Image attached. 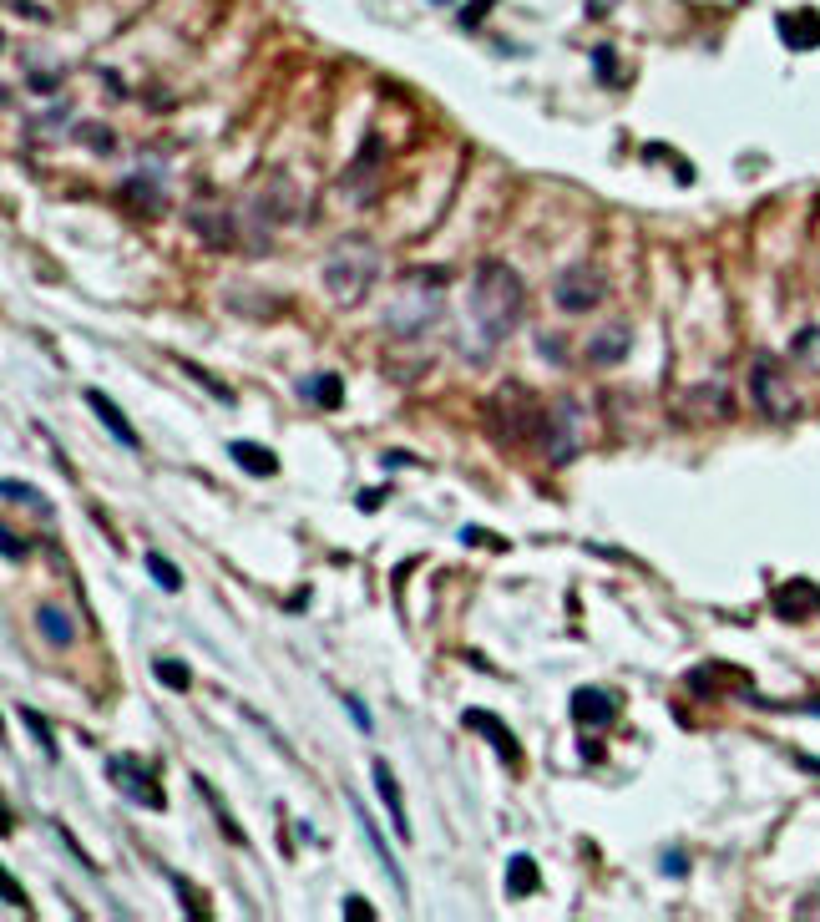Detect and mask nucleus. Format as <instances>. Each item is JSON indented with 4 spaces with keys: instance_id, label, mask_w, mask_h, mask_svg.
I'll return each instance as SVG.
<instances>
[{
    "instance_id": "f257e3e1",
    "label": "nucleus",
    "mask_w": 820,
    "mask_h": 922,
    "mask_svg": "<svg viewBox=\"0 0 820 922\" xmlns=\"http://www.w3.org/2000/svg\"><path fill=\"white\" fill-rule=\"evenodd\" d=\"M471 325L481 330V340H486V350H497L512 330H517V320H522V279H517V269L512 264H502V259H481L476 264V274H471Z\"/></svg>"
},
{
    "instance_id": "f03ea898",
    "label": "nucleus",
    "mask_w": 820,
    "mask_h": 922,
    "mask_svg": "<svg viewBox=\"0 0 820 922\" xmlns=\"http://www.w3.org/2000/svg\"><path fill=\"white\" fill-rule=\"evenodd\" d=\"M380 279V249L370 239H340L324 259V289L335 304H360Z\"/></svg>"
},
{
    "instance_id": "7ed1b4c3",
    "label": "nucleus",
    "mask_w": 820,
    "mask_h": 922,
    "mask_svg": "<svg viewBox=\"0 0 820 922\" xmlns=\"http://www.w3.org/2000/svg\"><path fill=\"white\" fill-rule=\"evenodd\" d=\"M441 284H446V274H436V269H410L400 279V294L385 310L390 335H421L441 315Z\"/></svg>"
},
{
    "instance_id": "20e7f679",
    "label": "nucleus",
    "mask_w": 820,
    "mask_h": 922,
    "mask_svg": "<svg viewBox=\"0 0 820 922\" xmlns=\"http://www.w3.org/2000/svg\"><path fill=\"white\" fill-rule=\"evenodd\" d=\"M750 391H755L760 416H770V421H795V416L805 411V401H800V391H795V380L785 375V365H780L775 355H755V365H750Z\"/></svg>"
},
{
    "instance_id": "39448f33",
    "label": "nucleus",
    "mask_w": 820,
    "mask_h": 922,
    "mask_svg": "<svg viewBox=\"0 0 820 922\" xmlns=\"http://www.w3.org/2000/svg\"><path fill=\"white\" fill-rule=\"evenodd\" d=\"M107 776H112V786L132 801V806H147V811H162L168 806V796H162V786H157V765H147L142 755H112L107 760Z\"/></svg>"
},
{
    "instance_id": "423d86ee",
    "label": "nucleus",
    "mask_w": 820,
    "mask_h": 922,
    "mask_svg": "<svg viewBox=\"0 0 820 922\" xmlns=\"http://www.w3.org/2000/svg\"><path fill=\"white\" fill-rule=\"evenodd\" d=\"M552 299H557V310H567V315H588V310H598V299H603V274L593 264H567L557 274V284H552Z\"/></svg>"
},
{
    "instance_id": "0eeeda50",
    "label": "nucleus",
    "mask_w": 820,
    "mask_h": 922,
    "mask_svg": "<svg viewBox=\"0 0 820 922\" xmlns=\"http://www.w3.org/2000/svg\"><path fill=\"white\" fill-rule=\"evenodd\" d=\"M380 163H385V142L370 132V137H365V147H360V158H355V163H350V173H345V193H350L355 203H370V198L380 193V178H385V173H380Z\"/></svg>"
},
{
    "instance_id": "6e6552de",
    "label": "nucleus",
    "mask_w": 820,
    "mask_h": 922,
    "mask_svg": "<svg viewBox=\"0 0 820 922\" xmlns=\"http://www.w3.org/2000/svg\"><path fill=\"white\" fill-rule=\"evenodd\" d=\"M572 720H578V730H608L618 720V695L613 689H578L572 695Z\"/></svg>"
},
{
    "instance_id": "1a4fd4ad",
    "label": "nucleus",
    "mask_w": 820,
    "mask_h": 922,
    "mask_svg": "<svg viewBox=\"0 0 820 922\" xmlns=\"http://www.w3.org/2000/svg\"><path fill=\"white\" fill-rule=\"evenodd\" d=\"M461 725H466V730H481V735L491 740V750H497V755L512 765V771H522V750H517L512 730H507L497 715H491V710H466V715H461Z\"/></svg>"
},
{
    "instance_id": "9d476101",
    "label": "nucleus",
    "mask_w": 820,
    "mask_h": 922,
    "mask_svg": "<svg viewBox=\"0 0 820 922\" xmlns=\"http://www.w3.org/2000/svg\"><path fill=\"white\" fill-rule=\"evenodd\" d=\"M815 608H820V588L810 578H790L785 588H775V613H780V619L800 624V619H810Z\"/></svg>"
},
{
    "instance_id": "9b49d317",
    "label": "nucleus",
    "mask_w": 820,
    "mask_h": 922,
    "mask_svg": "<svg viewBox=\"0 0 820 922\" xmlns=\"http://www.w3.org/2000/svg\"><path fill=\"white\" fill-rule=\"evenodd\" d=\"M775 31L790 51H815L820 46V11H785L775 21Z\"/></svg>"
},
{
    "instance_id": "f8f14e48",
    "label": "nucleus",
    "mask_w": 820,
    "mask_h": 922,
    "mask_svg": "<svg viewBox=\"0 0 820 922\" xmlns=\"http://www.w3.org/2000/svg\"><path fill=\"white\" fill-rule=\"evenodd\" d=\"M87 406L97 411V421H102V426L112 431V441H117V446H127V451H137V446H142V436H137V431L127 426L122 406H117V401H112L107 391H87Z\"/></svg>"
},
{
    "instance_id": "ddd939ff",
    "label": "nucleus",
    "mask_w": 820,
    "mask_h": 922,
    "mask_svg": "<svg viewBox=\"0 0 820 922\" xmlns=\"http://www.w3.org/2000/svg\"><path fill=\"white\" fill-rule=\"evenodd\" d=\"M370 776H375V791H380V801H385V811H390V826H395V836H400V841H410V821H405V801H400L395 771H390L385 760H375V765H370Z\"/></svg>"
},
{
    "instance_id": "4468645a",
    "label": "nucleus",
    "mask_w": 820,
    "mask_h": 922,
    "mask_svg": "<svg viewBox=\"0 0 820 922\" xmlns=\"http://www.w3.org/2000/svg\"><path fill=\"white\" fill-rule=\"evenodd\" d=\"M350 806H355V821H360V831L370 836V852L380 857L385 877L395 882V892H400V897H410V887H405V877H400V867H395V857H390V847H385V836H380V826H375V821H370V811H365V806L355 801V791H350Z\"/></svg>"
},
{
    "instance_id": "2eb2a0df",
    "label": "nucleus",
    "mask_w": 820,
    "mask_h": 922,
    "mask_svg": "<svg viewBox=\"0 0 820 922\" xmlns=\"http://www.w3.org/2000/svg\"><path fill=\"white\" fill-rule=\"evenodd\" d=\"M36 629H41V639H46L51 649H71V639H76L71 613L56 608V603H41V608H36Z\"/></svg>"
},
{
    "instance_id": "dca6fc26",
    "label": "nucleus",
    "mask_w": 820,
    "mask_h": 922,
    "mask_svg": "<svg viewBox=\"0 0 820 922\" xmlns=\"http://www.w3.org/2000/svg\"><path fill=\"white\" fill-rule=\"evenodd\" d=\"M228 456H233L249 477H274V472H279V456H274L269 446H259V441H228Z\"/></svg>"
},
{
    "instance_id": "f3484780",
    "label": "nucleus",
    "mask_w": 820,
    "mask_h": 922,
    "mask_svg": "<svg viewBox=\"0 0 820 922\" xmlns=\"http://www.w3.org/2000/svg\"><path fill=\"white\" fill-rule=\"evenodd\" d=\"M299 396H304V401H314V406H324V411H340L345 386H340V375H335V370H319L314 380H299Z\"/></svg>"
},
{
    "instance_id": "a211bd4d",
    "label": "nucleus",
    "mask_w": 820,
    "mask_h": 922,
    "mask_svg": "<svg viewBox=\"0 0 820 922\" xmlns=\"http://www.w3.org/2000/svg\"><path fill=\"white\" fill-rule=\"evenodd\" d=\"M628 345H633V335H628L623 325H613V330H603V335L588 340V355H593L598 365H618V360L628 355Z\"/></svg>"
},
{
    "instance_id": "6ab92c4d",
    "label": "nucleus",
    "mask_w": 820,
    "mask_h": 922,
    "mask_svg": "<svg viewBox=\"0 0 820 922\" xmlns=\"http://www.w3.org/2000/svg\"><path fill=\"white\" fill-rule=\"evenodd\" d=\"M537 887H542L537 862L532 857H512V867H507V897H532Z\"/></svg>"
},
{
    "instance_id": "aec40b11",
    "label": "nucleus",
    "mask_w": 820,
    "mask_h": 922,
    "mask_svg": "<svg viewBox=\"0 0 820 922\" xmlns=\"http://www.w3.org/2000/svg\"><path fill=\"white\" fill-rule=\"evenodd\" d=\"M193 786H198V791H203V801L213 806V816H218V831H223L228 841H238V847H243V841H249V836H243V826H233V816L223 811V801H218V791H213V786H208L203 776H193Z\"/></svg>"
},
{
    "instance_id": "412c9836",
    "label": "nucleus",
    "mask_w": 820,
    "mask_h": 922,
    "mask_svg": "<svg viewBox=\"0 0 820 922\" xmlns=\"http://www.w3.org/2000/svg\"><path fill=\"white\" fill-rule=\"evenodd\" d=\"M147 573L157 578V588H162V593H178V588H183L178 563H173V558H162V553H147Z\"/></svg>"
},
{
    "instance_id": "4be33fe9",
    "label": "nucleus",
    "mask_w": 820,
    "mask_h": 922,
    "mask_svg": "<svg viewBox=\"0 0 820 922\" xmlns=\"http://www.w3.org/2000/svg\"><path fill=\"white\" fill-rule=\"evenodd\" d=\"M0 492H6V502H16V507H36L41 517H51V502H46V497H41L36 487L16 482V477H6V487H0Z\"/></svg>"
},
{
    "instance_id": "5701e85b",
    "label": "nucleus",
    "mask_w": 820,
    "mask_h": 922,
    "mask_svg": "<svg viewBox=\"0 0 820 922\" xmlns=\"http://www.w3.org/2000/svg\"><path fill=\"white\" fill-rule=\"evenodd\" d=\"M152 674L168 684V689H178V695H183V689H193V674H188V664H178V659H152Z\"/></svg>"
},
{
    "instance_id": "b1692460",
    "label": "nucleus",
    "mask_w": 820,
    "mask_h": 922,
    "mask_svg": "<svg viewBox=\"0 0 820 922\" xmlns=\"http://www.w3.org/2000/svg\"><path fill=\"white\" fill-rule=\"evenodd\" d=\"M16 715H21V720H26V730H31V735H36V745H41V750H46V760H56V755H61V750H56V735H51V725H46V720H41V715H36V710H31V705H21V710H16Z\"/></svg>"
},
{
    "instance_id": "393cba45",
    "label": "nucleus",
    "mask_w": 820,
    "mask_h": 922,
    "mask_svg": "<svg viewBox=\"0 0 820 922\" xmlns=\"http://www.w3.org/2000/svg\"><path fill=\"white\" fill-rule=\"evenodd\" d=\"M188 375H193V380H198V386H208V391H213V396H218V401H233V391H228V386H218V380H213V375H208V370H198V365H188Z\"/></svg>"
},
{
    "instance_id": "a878e982",
    "label": "nucleus",
    "mask_w": 820,
    "mask_h": 922,
    "mask_svg": "<svg viewBox=\"0 0 820 922\" xmlns=\"http://www.w3.org/2000/svg\"><path fill=\"white\" fill-rule=\"evenodd\" d=\"M593 66L603 71V82H618V66H613V46H598V51H593Z\"/></svg>"
},
{
    "instance_id": "bb28decb",
    "label": "nucleus",
    "mask_w": 820,
    "mask_h": 922,
    "mask_svg": "<svg viewBox=\"0 0 820 922\" xmlns=\"http://www.w3.org/2000/svg\"><path fill=\"white\" fill-rule=\"evenodd\" d=\"M345 710H350V720H355V725H360V730H365V735H370V730H375V720H370V710H365V705H360V700H355V695H350V700H345Z\"/></svg>"
},
{
    "instance_id": "cd10ccee",
    "label": "nucleus",
    "mask_w": 820,
    "mask_h": 922,
    "mask_svg": "<svg viewBox=\"0 0 820 922\" xmlns=\"http://www.w3.org/2000/svg\"><path fill=\"white\" fill-rule=\"evenodd\" d=\"M648 158H664V147H648ZM674 178H679V183H694V168H689L684 158H674Z\"/></svg>"
},
{
    "instance_id": "c85d7f7f",
    "label": "nucleus",
    "mask_w": 820,
    "mask_h": 922,
    "mask_svg": "<svg viewBox=\"0 0 820 922\" xmlns=\"http://www.w3.org/2000/svg\"><path fill=\"white\" fill-rule=\"evenodd\" d=\"M345 917H365V922H370V917H375V907H370L365 897H345Z\"/></svg>"
},
{
    "instance_id": "c756f323",
    "label": "nucleus",
    "mask_w": 820,
    "mask_h": 922,
    "mask_svg": "<svg viewBox=\"0 0 820 922\" xmlns=\"http://www.w3.org/2000/svg\"><path fill=\"white\" fill-rule=\"evenodd\" d=\"M0 548H6V558H11V563H16L21 553H26V543H21V537H16V532H6V543H0Z\"/></svg>"
},
{
    "instance_id": "7c9ffc66",
    "label": "nucleus",
    "mask_w": 820,
    "mask_h": 922,
    "mask_svg": "<svg viewBox=\"0 0 820 922\" xmlns=\"http://www.w3.org/2000/svg\"><path fill=\"white\" fill-rule=\"evenodd\" d=\"M6 897H11V907H21L26 912V897H21V887H16V877L6 872Z\"/></svg>"
},
{
    "instance_id": "2f4dec72",
    "label": "nucleus",
    "mask_w": 820,
    "mask_h": 922,
    "mask_svg": "<svg viewBox=\"0 0 820 922\" xmlns=\"http://www.w3.org/2000/svg\"><path fill=\"white\" fill-rule=\"evenodd\" d=\"M664 872H669V877H674V872L684 877V872H689V862H684V857H669V862H664Z\"/></svg>"
},
{
    "instance_id": "473e14b6",
    "label": "nucleus",
    "mask_w": 820,
    "mask_h": 922,
    "mask_svg": "<svg viewBox=\"0 0 820 922\" xmlns=\"http://www.w3.org/2000/svg\"><path fill=\"white\" fill-rule=\"evenodd\" d=\"M800 710H805V715H820V695H810V700H800Z\"/></svg>"
},
{
    "instance_id": "72a5a7b5",
    "label": "nucleus",
    "mask_w": 820,
    "mask_h": 922,
    "mask_svg": "<svg viewBox=\"0 0 820 922\" xmlns=\"http://www.w3.org/2000/svg\"><path fill=\"white\" fill-rule=\"evenodd\" d=\"M795 760L805 765V771H820V755H795Z\"/></svg>"
},
{
    "instance_id": "f704fd0d",
    "label": "nucleus",
    "mask_w": 820,
    "mask_h": 922,
    "mask_svg": "<svg viewBox=\"0 0 820 922\" xmlns=\"http://www.w3.org/2000/svg\"><path fill=\"white\" fill-rule=\"evenodd\" d=\"M436 6H446V0H436Z\"/></svg>"
}]
</instances>
